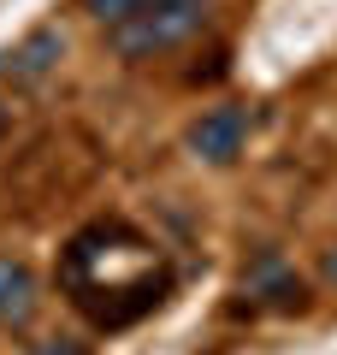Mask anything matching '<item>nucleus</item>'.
Masks as SVG:
<instances>
[{"label":"nucleus","mask_w":337,"mask_h":355,"mask_svg":"<svg viewBox=\"0 0 337 355\" xmlns=\"http://www.w3.org/2000/svg\"><path fill=\"white\" fill-rule=\"evenodd\" d=\"M89 18H95L101 30H112V24H125V18H137V12H148L154 0H77Z\"/></svg>","instance_id":"obj_7"},{"label":"nucleus","mask_w":337,"mask_h":355,"mask_svg":"<svg viewBox=\"0 0 337 355\" xmlns=\"http://www.w3.org/2000/svg\"><path fill=\"white\" fill-rule=\"evenodd\" d=\"M207 18H213V0H154L148 12L125 18V24H112L107 42H112V53H119V60L148 65V60H160V53L196 42L201 30H207Z\"/></svg>","instance_id":"obj_2"},{"label":"nucleus","mask_w":337,"mask_h":355,"mask_svg":"<svg viewBox=\"0 0 337 355\" xmlns=\"http://www.w3.org/2000/svg\"><path fill=\"white\" fill-rule=\"evenodd\" d=\"M60 53H65V36H60V30H36V36H24L12 53H0V65H6L12 77H42Z\"/></svg>","instance_id":"obj_6"},{"label":"nucleus","mask_w":337,"mask_h":355,"mask_svg":"<svg viewBox=\"0 0 337 355\" xmlns=\"http://www.w3.org/2000/svg\"><path fill=\"white\" fill-rule=\"evenodd\" d=\"M243 291H249L261 308H273V314H308V302H313V296H308V279H302L278 249L254 254V266L243 272Z\"/></svg>","instance_id":"obj_3"},{"label":"nucleus","mask_w":337,"mask_h":355,"mask_svg":"<svg viewBox=\"0 0 337 355\" xmlns=\"http://www.w3.org/2000/svg\"><path fill=\"white\" fill-rule=\"evenodd\" d=\"M178 272L130 219H95L60 249V291L95 331H125L172 296Z\"/></svg>","instance_id":"obj_1"},{"label":"nucleus","mask_w":337,"mask_h":355,"mask_svg":"<svg viewBox=\"0 0 337 355\" xmlns=\"http://www.w3.org/2000/svg\"><path fill=\"white\" fill-rule=\"evenodd\" d=\"M6 125H12V113H6V101H0V137H6Z\"/></svg>","instance_id":"obj_10"},{"label":"nucleus","mask_w":337,"mask_h":355,"mask_svg":"<svg viewBox=\"0 0 337 355\" xmlns=\"http://www.w3.org/2000/svg\"><path fill=\"white\" fill-rule=\"evenodd\" d=\"M42 302V284L30 272V261L18 254H0V326H24Z\"/></svg>","instance_id":"obj_5"},{"label":"nucleus","mask_w":337,"mask_h":355,"mask_svg":"<svg viewBox=\"0 0 337 355\" xmlns=\"http://www.w3.org/2000/svg\"><path fill=\"white\" fill-rule=\"evenodd\" d=\"M320 279H325V284H331V291H337V243H331V249H325V261H320Z\"/></svg>","instance_id":"obj_9"},{"label":"nucleus","mask_w":337,"mask_h":355,"mask_svg":"<svg viewBox=\"0 0 337 355\" xmlns=\"http://www.w3.org/2000/svg\"><path fill=\"white\" fill-rule=\"evenodd\" d=\"M30 355H89V343H77V338H42V343H30Z\"/></svg>","instance_id":"obj_8"},{"label":"nucleus","mask_w":337,"mask_h":355,"mask_svg":"<svg viewBox=\"0 0 337 355\" xmlns=\"http://www.w3.org/2000/svg\"><path fill=\"white\" fill-rule=\"evenodd\" d=\"M243 142H249V113H243V107H207V113L184 130V148L196 154V160H207V166H231L243 154Z\"/></svg>","instance_id":"obj_4"}]
</instances>
